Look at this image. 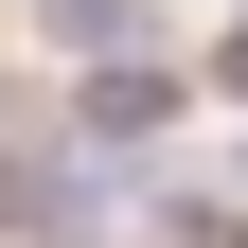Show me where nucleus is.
Returning a JSON list of instances; mask_svg holds the SVG:
<instances>
[{
  "mask_svg": "<svg viewBox=\"0 0 248 248\" xmlns=\"http://www.w3.org/2000/svg\"><path fill=\"white\" fill-rule=\"evenodd\" d=\"M0 231L18 248H124V177L89 124H18L0 142Z\"/></svg>",
  "mask_w": 248,
  "mask_h": 248,
  "instance_id": "nucleus-1",
  "label": "nucleus"
},
{
  "mask_svg": "<svg viewBox=\"0 0 248 248\" xmlns=\"http://www.w3.org/2000/svg\"><path fill=\"white\" fill-rule=\"evenodd\" d=\"M71 124H89V142H142V124H177V71H160V53H107Z\"/></svg>",
  "mask_w": 248,
  "mask_h": 248,
  "instance_id": "nucleus-2",
  "label": "nucleus"
},
{
  "mask_svg": "<svg viewBox=\"0 0 248 248\" xmlns=\"http://www.w3.org/2000/svg\"><path fill=\"white\" fill-rule=\"evenodd\" d=\"M124 18H142V0H36V36H53V53H124Z\"/></svg>",
  "mask_w": 248,
  "mask_h": 248,
  "instance_id": "nucleus-3",
  "label": "nucleus"
},
{
  "mask_svg": "<svg viewBox=\"0 0 248 248\" xmlns=\"http://www.w3.org/2000/svg\"><path fill=\"white\" fill-rule=\"evenodd\" d=\"M160 248H248V213H231V195H177V213H160Z\"/></svg>",
  "mask_w": 248,
  "mask_h": 248,
  "instance_id": "nucleus-4",
  "label": "nucleus"
}]
</instances>
